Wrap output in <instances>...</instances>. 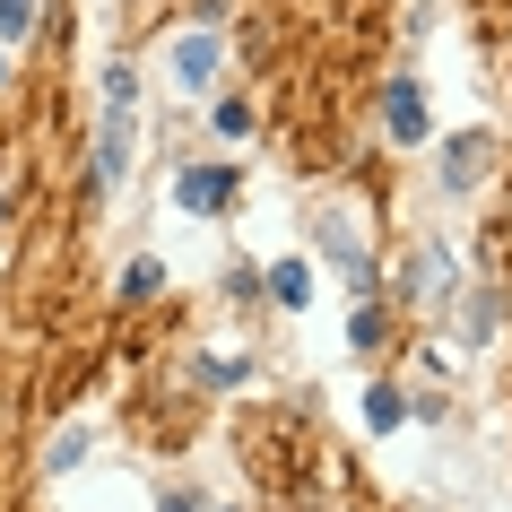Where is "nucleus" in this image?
<instances>
[{"label": "nucleus", "instance_id": "obj_1", "mask_svg": "<svg viewBox=\"0 0 512 512\" xmlns=\"http://www.w3.org/2000/svg\"><path fill=\"white\" fill-rule=\"evenodd\" d=\"M131 122H139V79L113 70L105 79V122H96V191H113L131 174Z\"/></svg>", "mask_w": 512, "mask_h": 512}, {"label": "nucleus", "instance_id": "obj_2", "mask_svg": "<svg viewBox=\"0 0 512 512\" xmlns=\"http://www.w3.org/2000/svg\"><path fill=\"white\" fill-rule=\"evenodd\" d=\"M165 70H174V87H209L217 79V27H191L165 44Z\"/></svg>", "mask_w": 512, "mask_h": 512}, {"label": "nucleus", "instance_id": "obj_3", "mask_svg": "<svg viewBox=\"0 0 512 512\" xmlns=\"http://www.w3.org/2000/svg\"><path fill=\"white\" fill-rule=\"evenodd\" d=\"M382 131L400 139V148L426 139V87H417V79H391V87H382Z\"/></svg>", "mask_w": 512, "mask_h": 512}, {"label": "nucleus", "instance_id": "obj_4", "mask_svg": "<svg viewBox=\"0 0 512 512\" xmlns=\"http://www.w3.org/2000/svg\"><path fill=\"white\" fill-rule=\"evenodd\" d=\"M174 200L183 209H226L235 200V165H183L174 174Z\"/></svg>", "mask_w": 512, "mask_h": 512}, {"label": "nucleus", "instance_id": "obj_5", "mask_svg": "<svg viewBox=\"0 0 512 512\" xmlns=\"http://www.w3.org/2000/svg\"><path fill=\"white\" fill-rule=\"evenodd\" d=\"M486 165H495V139H486V131H460L452 148H443V183L469 191V183H486Z\"/></svg>", "mask_w": 512, "mask_h": 512}, {"label": "nucleus", "instance_id": "obj_6", "mask_svg": "<svg viewBox=\"0 0 512 512\" xmlns=\"http://www.w3.org/2000/svg\"><path fill=\"white\" fill-rule=\"evenodd\" d=\"M322 243H330V261L348 270V287H374V261H365V243H356L348 217H322Z\"/></svg>", "mask_w": 512, "mask_h": 512}, {"label": "nucleus", "instance_id": "obj_7", "mask_svg": "<svg viewBox=\"0 0 512 512\" xmlns=\"http://www.w3.org/2000/svg\"><path fill=\"white\" fill-rule=\"evenodd\" d=\"M443 287H452V261L426 243V252H417V270H408V296H417V304H443Z\"/></svg>", "mask_w": 512, "mask_h": 512}, {"label": "nucleus", "instance_id": "obj_8", "mask_svg": "<svg viewBox=\"0 0 512 512\" xmlns=\"http://www.w3.org/2000/svg\"><path fill=\"white\" fill-rule=\"evenodd\" d=\"M270 304H287V313L313 304V270H304V261H278V270H270Z\"/></svg>", "mask_w": 512, "mask_h": 512}, {"label": "nucleus", "instance_id": "obj_9", "mask_svg": "<svg viewBox=\"0 0 512 512\" xmlns=\"http://www.w3.org/2000/svg\"><path fill=\"white\" fill-rule=\"evenodd\" d=\"M400 417H408V400L391 391V382H374V391H365V426H374V434H400Z\"/></svg>", "mask_w": 512, "mask_h": 512}, {"label": "nucleus", "instance_id": "obj_10", "mask_svg": "<svg viewBox=\"0 0 512 512\" xmlns=\"http://www.w3.org/2000/svg\"><path fill=\"white\" fill-rule=\"evenodd\" d=\"M35 27V0H0V35H9V44H18V35Z\"/></svg>", "mask_w": 512, "mask_h": 512}, {"label": "nucleus", "instance_id": "obj_11", "mask_svg": "<svg viewBox=\"0 0 512 512\" xmlns=\"http://www.w3.org/2000/svg\"><path fill=\"white\" fill-rule=\"evenodd\" d=\"M217 131L243 139V131H252V105H243V96H226V105H217Z\"/></svg>", "mask_w": 512, "mask_h": 512}, {"label": "nucleus", "instance_id": "obj_12", "mask_svg": "<svg viewBox=\"0 0 512 512\" xmlns=\"http://www.w3.org/2000/svg\"><path fill=\"white\" fill-rule=\"evenodd\" d=\"M200 382H209V391H235L243 365H235V356H209V365H200Z\"/></svg>", "mask_w": 512, "mask_h": 512}, {"label": "nucleus", "instance_id": "obj_13", "mask_svg": "<svg viewBox=\"0 0 512 512\" xmlns=\"http://www.w3.org/2000/svg\"><path fill=\"white\" fill-rule=\"evenodd\" d=\"M157 278H165L157 261H131V278H122V296H157Z\"/></svg>", "mask_w": 512, "mask_h": 512}, {"label": "nucleus", "instance_id": "obj_14", "mask_svg": "<svg viewBox=\"0 0 512 512\" xmlns=\"http://www.w3.org/2000/svg\"><path fill=\"white\" fill-rule=\"evenodd\" d=\"M157 512H209V504H200L191 486H174V495H157Z\"/></svg>", "mask_w": 512, "mask_h": 512}, {"label": "nucleus", "instance_id": "obj_15", "mask_svg": "<svg viewBox=\"0 0 512 512\" xmlns=\"http://www.w3.org/2000/svg\"><path fill=\"white\" fill-rule=\"evenodd\" d=\"M0 79H9V61H0Z\"/></svg>", "mask_w": 512, "mask_h": 512}, {"label": "nucleus", "instance_id": "obj_16", "mask_svg": "<svg viewBox=\"0 0 512 512\" xmlns=\"http://www.w3.org/2000/svg\"><path fill=\"white\" fill-rule=\"evenodd\" d=\"M217 512H235V504H217Z\"/></svg>", "mask_w": 512, "mask_h": 512}]
</instances>
